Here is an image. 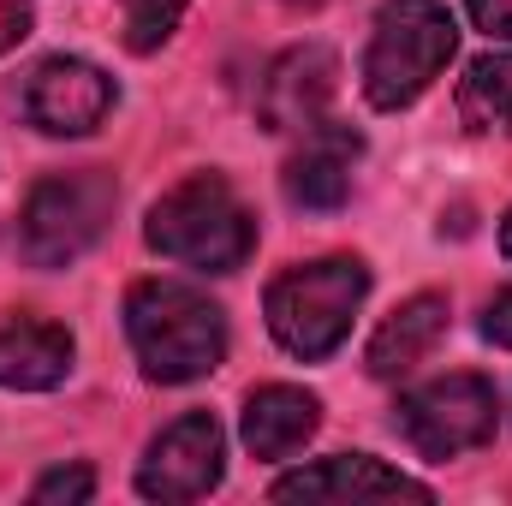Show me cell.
<instances>
[{
	"label": "cell",
	"mask_w": 512,
	"mask_h": 506,
	"mask_svg": "<svg viewBox=\"0 0 512 506\" xmlns=\"http://www.w3.org/2000/svg\"><path fill=\"white\" fill-rule=\"evenodd\" d=\"M126 334L149 381H197L227 358V316L179 280H143L126 298Z\"/></svg>",
	"instance_id": "obj_1"
},
{
	"label": "cell",
	"mask_w": 512,
	"mask_h": 506,
	"mask_svg": "<svg viewBox=\"0 0 512 506\" xmlns=\"http://www.w3.org/2000/svg\"><path fill=\"white\" fill-rule=\"evenodd\" d=\"M149 245L167 262H185V268H203V274H227V268H239L251 256L256 221L221 173H191L185 185H173L149 209Z\"/></svg>",
	"instance_id": "obj_2"
},
{
	"label": "cell",
	"mask_w": 512,
	"mask_h": 506,
	"mask_svg": "<svg viewBox=\"0 0 512 506\" xmlns=\"http://www.w3.org/2000/svg\"><path fill=\"white\" fill-rule=\"evenodd\" d=\"M453 48H459V30H453L447 6H435V0H387L376 12L370 54H364V96L382 114L411 108L447 72Z\"/></svg>",
	"instance_id": "obj_3"
},
{
	"label": "cell",
	"mask_w": 512,
	"mask_h": 506,
	"mask_svg": "<svg viewBox=\"0 0 512 506\" xmlns=\"http://www.w3.org/2000/svg\"><path fill=\"white\" fill-rule=\"evenodd\" d=\"M364 292H370V268L358 256H328V262L286 268L268 286V328L292 358L316 364L346 340Z\"/></svg>",
	"instance_id": "obj_4"
},
{
	"label": "cell",
	"mask_w": 512,
	"mask_h": 506,
	"mask_svg": "<svg viewBox=\"0 0 512 506\" xmlns=\"http://www.w3.org/2000/svg\"><path fill=\"white\" fill-rule=\"evenodd\" d=\"M114 173L102 167H78V173H54L30 191L24 203V256L30 268H66L90 251L108 221H114Z\"/></svg>",
	"instance_id": "obj_5"
},
{
	"label": "cell",
	"mask_w": 512,
	"mask_h": 506,
	"mask_svg": "<svg viewBox=\"0 0 512 506\" xmlns=\"http://www.w3.org/2000/svg\"><path fill=\"white\" fill-rule=\"evenodd\" d=\"M495 387L483 376H441L399 399L393 423L423 459H459L495 435Z\"/></svg>",
	"instance_id": "obj_6"
},
{
	"label": "cell",
	"mask_w": 512,
	"mask_h": 506,
	"mask_svg": "<svg viewBox=\"0 0 512 506\" xmlns=\"http://www.w3.org/2000/svg\"><path fill=\"white\" fill-rule=\"evenodd\" d=\"M227 471V441H221V423L209 411H191L179 423H167L155 441H149V459L137 471V495L149 501H203Z\"/></svg>",
	"instance_id": "obj_7"
},
{
	"label": "cell",
	"mask_w": 512,
	"mask_h": 506,
	"mask_svg": "<svg viewBox=\"0 0 512 506\" xmlns=\"http://www.w3.org/2000/svg\"><path fill=\"white\" fill-rule=\"evenodd\" d=\"M114 108V78L96 72L90 60H42L24 84V114L48 137H84L108 120Z\"/></svg>",
	"instance_id": "obj_8"
},
{
	"label": "cell",
	"mask_w": 512,
	"mask_h": 506,
	"mask_svg": "<svg viewBox=\"0 0 512 506\" xmlns=\"http://www.w3.org/2000/svg\"><path fill=\"white\" fill-rule=\"evenodd\" d=\"M274 501H435L423 483H411L405 471H387L370 453H340L322 465H304L292 477L274 483Z\"/></svg>",
	"instance_id": "obj_9"
},
{
	"label": "cell",
	"mask_w": 512,
	"mask_h": 506,
	"mask_svg": "<svg viewBox=\"0 0 512 506\" xmlns=\"http://www.w3.org/2000/svg\"><path fill=\"white\" fill-rule=\"evenodd\" d=\"M364 155V137L352 126H334V120H316L304 126V143L292 149L286 161V197L298 209H340L346 191H352V161Z\"/></svg>",
	"instance_id": "obj_10"
},
{
	"label": "cell",
	"mask_w": 512,
	"mask_h": 506,
	"mask_svg": "<svg viewBox=\"0 0 512 506\" xmlns=\"http://www.w3.org/2000/svg\"><path fill=\"white\" fill-rule=\"evenodd\" d=\"M334 78L340 60L328 48H292L268 66L262 78V126L268 131H304L322 120V108L334 102Z\"/></svg>",
	"instance_id": "obj_11"
},
{
	"label": "cell",
	"mask_w": 512,
	"mask_h": 506,
	"mask_svg": "<svg viewBox=\"0 0 512 506\" xmlns=\"http://www.w3.org/2000/svg\"><path fill=\"white\" fill-rule=\"evenodd\" d=\"M441 334H447V298H435V292L405 298L376 328V340H370V376H382V381L411 376L441 346Z\"/></svg>",
	"instance_id": "obj_12"
},
{
	"label": "cell",
	"mask_w": 512,
	"mask_h": 506,
	"mask_svg": "<svg viewBox=\"0 0 512 506\" xmlns=\"http://www.w3.org/2000/svg\"><path fill=\"white\" fill-rule=\"evenodd\" d=\"M322 423L316 393L304 387H256L245 399V447L256 459H292Z\"/></svg>",
	"instance_id": "obj_13"
},
{
	"label": "cell",
	"mask_w": 512,
	"mask_h": 506,
	"mask_svg": "<svg viewBox=\"0 0 512 506\" xmlns=\"http://www.w3.org/2000/svg\"><path fill=\"white\" fill-rule=\"evenodd\" d=\"M72 370V334L54 322H6L0 328V387L42 393Z\"/></svg>",
	"instance_id": "obj_14"
},
{
	"label": "cell",
	"mask_w": 512,
	"mask_h": 506,
	"mask_svg": "<svg viewBox=\"0 0 512 506\" xmlns=\"http://www.w3.org/2000/svg\"><path fill=\"white\" fill-rule=\"evenodd\" d=\"M459 114L471 131H507L512 137V54H483L459 84Z\"/></svg>",
	"instance_id": "obj_15"
},
{
	"label": "cell",
	"mask_w": 512,
	"mask_h": 506,
	"mask_svg": "<svg viewBox=\"0 0 512 506\" xmlns=\"http://www.w3.org/2000/svg\"><path fill=\"white\" fill-rule=\"evenodd\" d=\"M120 18H126V48L131 54H155L179 18H185V0H120Z\"/></svg>",
	"instance_id": "obj_16"
},
{
	"label": "cell",
	"mask_w": 512,
	"mask_h": 506,
	"mask_svg": "<svg viewBox=\"0 0 512 506\" xmlns=\"http://www.w3.org/2000/svg\"><path fill=\"white\" fill-rule=\"evenodd\" d=\"M90 495H96V477H90L84 465H72V471H48V477L30 489V501H42V506L48 501H90Z\"/></svg>",
	"instance_id": "obj_17"
},
{
	"label": "cell",
	"mask_w": 512,
	"mask_h": 506,
	"mask_svg": "<svg viewBox=\"0 0 512 506\" xmlns=\"http://www.w3.org/2000/svg\"><path fill=\"white\" fill-rule=\"evenodd\" d=\"M30 36V6L24 0H0V54H12Z\"/></svg>",
	"instance_id": "obj_18"
},
{
	"label": "cell",
	"mask_w": 512,
	"mask_h": 506,
	"mask_svg": "<svg viewBox=\"0 0 512 506\" xmlns=\"http://www.w3.org/2000/svg\"><path fill=\"white\" fill-rule=\"evenodd\" d=\"M471 18H477V30L512 42V0H471Z\"/></svg>",
	"instance_id": "obj_19"
},
{
	"label": "cell",
	"mask_w": 512,
	"mask_h": 506,
	"mask_svg": "<svg viewBox=\"0 0 512 506\" xmlns=\"http://www.w3.org/2000/svg\"><path fill=\"white\" fill-rule=\"evenodd\" d=\"M483 334H489L495 346H512V286L489 298V310H483Z\"/></svg>",
	"instance_id": "obj_20"
},
{
	"label": "cell",
	"mask_w": 512,
	"mask_h": 506,
	"mask_svg": "<svg viewBox=\"0 0 512 506\" xmlns=\"http://www.w3.org/2000/svg\"><path fill=\"white\" fill-rule=\"evenodd\" d=\"M501 251L512 256V215H507V227H501Z\"/></svg>",
	"instance_id": "obj_21"
},
{
	"label": "cell",
	"mask_w": 512,
	"mask_h": 506,
	"mask_svg": "<svg viewBox=\"0 0 512 506\" xmlns=\"http://www.w3.org/2000/svg\"><path fill=\"white\" fill-rule=\"evenodd\" d=\"M292 6H316V0H292Z\"/></svg>",
	"instance_id": "obj_22"
}]
</instances>
